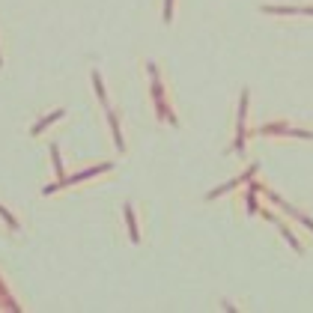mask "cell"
I'll return each mask as SVG.
<instances>
[{
  "instance_id": "5",
  "label": "cell",
  "mask_w": 313,
  "mask_h": 313,
  "mask_svg": "<svg viewBox=\"0 0 313 313\" xmlns=\"http://www.w3.org/2000/svg\"><path fill=\"white\" fill-rule=\"evenodd\" d=\"M248 212H251V215H257V212H260V206H257V191H251V194H248Z\"/></svg>"
},
{
  "instance_id": "3",
  "label": "cell",
  "mask_w": 313,
  "mask_h": 313,
  "mask_svg": "<svg viewBox=\"0 0 313 313\" xmlns=\"http://www.w3.org/2000/svg\"><path fill=\"white\" fill-rule=\"evenodd\" d=\"M126 221H129V230H131V239L140 242V233H137V224H134V212H131V206H126Z\"/></svg>"
},
{
  "instance_id": "2",
  "label": "cell",
  "mask_w": 313,
  "mask_h": 313,
  "mask_svg": "<svg viewBox=\"0 0 313 313\" xmlns=\"http://www.w3.org/2000/svg\"><path fill=\"white\" fill-rule=\"evenodd\" d=\"M265 12H271V15H289V12L313 15V9H310V6H265Z\"/></svg>"
},
{
  "instance_id": "4",
  "label": "cell",
  "mask_w": 313,
  "mask_h": 313,
  "mask_svg": "<svg viewBox=\"0 0 313 313\" xmlns=\"http://www.w3.org/2000/svg\"><path fill=\"white\" fill-rule=\"evenodd\" d=\"M63 113H66V110H54V113L48 116V120H42V123H39V126L33 129V134H42V131L48 129V123H54V120H60V116H63Z\"/></svg>"
},
{
  "instance_id": "6",
  "label": "cell",
  "mask_w": 313,
  "mask_h": 313,
  "mask_svg": "<svg viewBox=\"0 0 313 313\" xmlns=\"http://www.w3.org/2000/svg\"><path fill=\"white\" fill-rule=\"evenodd\" d=\"M51 155H54V167H57V173H60V179H63V161H60V149H57V146H51Z\"/></svg>"
},
{
  "instance_id": "1",
  "label": "cell",
  "mask_w": 313,
  "mask_h": 313,
  "mask_svg": "<svg viewBox=\"0 0 313 313\" xmlns=\"http://www.w3.org/2000/svg\"><path fill=\"white\" fill-rule=\"evenodd\" d=\"M245 113H248V93H242V104H239V137H236V146L233 149H245Z\"/></svg>"
},
{
  "instance_id": "7",
  "label": "cell",
  "mask_w": 313,
  "mask_h": 313,
  "mask_svg": "<svg viewBox=\"0 0 313 313\" xmlns=\"http://www.w3.org/2000/svg\"><path fill=\"white\" fill-rule=\"evenodd\" d=\"M170 15H173V0H167V3H164V21H170Z\"/></svg>"
}]
</instances>
